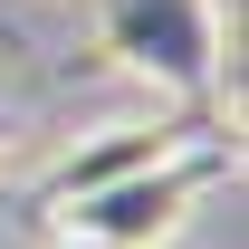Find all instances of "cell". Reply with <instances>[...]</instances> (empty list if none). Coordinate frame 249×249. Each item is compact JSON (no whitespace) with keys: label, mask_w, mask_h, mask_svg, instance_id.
I'll use <instances>...</instances> for the list:
<instances>
[{"label":"cell","mask_w":249,"mask_h":249,"mask_svg":"<svg viewBox=\"0 0 249 249\" xmlns=\"http://www.w3.org/2000/svg\"><path fill=\"white\" fill-rule=\"evenodd\" d=\"M87 10L124 77L182 96V106L220 96V0H87Z\"/></svg>","instance_id":"6da1fadb"},{"label":"cell","mask_w":249,"mask_h":249,"mask_svg":"<svg viewBox=\"0 0 249 249\" xmlns=\"http://www.w3.org/2000/svg\"><path fill=\"white\" fill-rule=\"evenodd\" d=\"M201 182H211V163H192V144H182V154L144 163V173H115V182H96V192H67V201H58V220H67V240L163 249L192 211H201Z\"/></svg>","instance_id":"7a4b0ae2"},{"label":"cell","mask_w":249,"mask_h":249,"mask_svg":"<svg viewBox=\"0 0 249 249\" xmlns=\"http://www.w3.org/2000/svg\"><path fill=\"white\" fill-rule=\"evenodd\" d=\"M182 144H192L182 124H124L115 144H87V154H67V163H58V201H67V192H96V182H115V173H144V163L182 154Z\"/></svg>","instance_id":"3957f363"},{"label":"cell","mask_w":249,"mask_h":249,"mask_svg":"<svg viewBox=\"0 0 249 249\" xmlns=\"http://www.w3.org/2000/svg\"><path fill=\"white\" fill-rule=\"evenodd\" d=\"M58 249H106V240H58Z\"/></svg>","instance_id":"277c9868"}]
</instances>
